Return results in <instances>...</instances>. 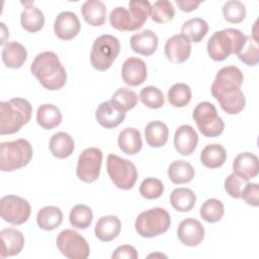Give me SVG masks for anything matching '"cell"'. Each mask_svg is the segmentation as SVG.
I'll return each instance as SVG.
<instances>
[{
    "instance_id": "obj_1",
    "label": "cell",
    "mask_w": 259,
    "mask_h": 259,
    "mask_svg": "<svg viewBox=\"0 0 259 259\" xmlns=\"http://www.w3.org/2000/svg\"><path fill=\"white\" fill-rule=\"evenodd\" d=\"M243 81V73L235 66L224 67L218 72L210 91L225 112L237 114L244 109L246 99L241 91Z\"/></svg>"
},
{
    "instance_id": "obj_2",
    "label": "cell",
    "mask_w": 259,
    "mask_h": 259,
    "mask_svg": "<svg viewBox=\"0 0 259 259\" xmlns=\"http://www.w3.org/2000/svg\"><path fill=\"white\" fill-rule=\"evenodd\" d=\"M31 74L48 90H59L67 82V73L54 52L38 54L30 65Z\"/></svg>"
},
{
    "instance_id": "obj_3",
    "label": "cell",
    "mask_w": 259,
    "mask_h": 259,
    "mask_svg": "<svg viewBox=\"0 0 259 259\" xmlns=\"http://www.w3.org/2000/svg\"><path fill=\"white\" fill-rule=\"evenodd\" d=\"M130 8L115 7L109 14L111 26L120 31H134L140 29L148 19L151 12V3L146 0H133Z\"/></svg>"
},
{
    "instance_id": "obj_4",
    "label": "cell",
    "mask_w": 259,
    "mask_h": 259,
    "mask_svg": "<svg viewBox=\"0 0 259 259\" xmlns=\"http://www.w3.org/2000/svg\"><path fill=\"white\" fill-rule=\"evenodd\" d=\"M31 104L24 98H12L0 102V134L17 133L31 117Z\"/></svg>"
},
{
    "instance_id": "obj_5",
    "label": "cell",
    "mask_w": 259,
    "mask_h": 259,
    "mask_svg": "<svg viewBox=\"0 0 259 259\" xmlns=\"http://www.w3.org/2000/svg\"><path fill=\"white\" fill-rule=\"evenodd\" d=\"M246 42V35L239 29L226 28L215 31L207 41L208 56L217 62L226 60L231 54L238 55Z\"/></svg>"
},
{
    "instance_id": "obj_6",
    "label": "cell",
    "mask_w": 259,
    "mask_h": 259,
    "mask_svg": "<svg viewBox=\"0 0 259 259\" xmlns=\"http://www.w3.org/2000/svg\"><path fill=\"white\" fill-rule=\"evenodd\" d=\"M32 147L27 140L18 139L0 144V169L14 171L26 166L32 159Z\"/></svg>"
},
{
    "instance_id": "obj_7",
    "label": "cell",
    "mask_w": 259,
    "mask_h": 259,
    "mask_svg": "<svg viewBox=\"0 0 259 259\" xmlns=\"http://www.w3.org/2000/svg\"><path fill=\"white\" fill-rule=\"evenodd\" d=\"M171 224L170 214L162 207H154L141 212L135 223L138 234L144 238H153L165 233Z\"/></svg>"
},
{
    "instance_id": "obj_8",
    "label": "cell",
    "mask_w": 259,
    "mask_h": 259,
    "mask_svg": "<svg viewBox=\"0 0 259 259\" xmlns=\"http://www.w3.org/2000/svg\"><path fill=\"white\" fill-rule=\"evenodd\" d=\"M120 51V44L117 37L111 34L98 36L90 52V62L97 71L108 70Z\"/></svg>"
},
{
    "instance_id": "obj_9",
    "label": "cell",
    "mask_w": 259,
    "mask_h": 259,
    "mask_svg": "<svg viewBox=\"0 0 259 259\" xmlns=\"http://www.w3.org/2000/svg\"><path fill=\"white\" fill-rule=\"evenodd\" d=\"M106 170L113 184L122 190H130L138 179V170L130 160L109 154L106 160Z\"/></svg>"
},
{
    "instance_id": "obj_10",
    "label": "cell",
    "mask_w": 259,
    "mask_h": 259,
    "mask_svg": "<svg viewBox=\"0 0 259 259\" xmlns=\"http://www.w3.org/2000/svg\"><path fill=\"white\" fill-rule=\"evenodd\" d=\"M192 118L204 137H219L224 132L225 123L218 115L215 106L210 102L203 101L198 103L193 110Z\"/></svg>"
},
{
    "instance_id": "obj_11",
    "label": "cell",
    "mask_w": 259,
    "mask_h": 259,
    "mask_svg": "<svg viewBox=\"0 0 259 259\" xmlns=\"http://www.w3.org/2000/svg\"><path fill=\"white\" fill-rule=\"evenodd\" d=\"M57 247L65 257L70 259H86L90 254L87 241L76 231L70 229L58 235Z\"/></svg>"
},
{
    "instance_id": "obj_12",
    "label": "cell",
    "mask_w": 259,
    "mask_h": 259,
    "mask_svg": "<svg viewBox=\"0 0 259 259\" xmlns=\"http://www.w3.org/2000/svg\"><path fill=\"white\" fill-rule=\"evenodd\" d=\"M31 212L29 202L17 195H5L0 200V215L3 221L18 226L24 224Z\"/></svg>"
},
{
    "instance_id": "obj_13",
    "label": "cell",
    "mask_w": 259,
    "mask_h": 259,
    "mask_svg": "<svg viewBox=\"0 0 259 259\" xmlns=\"http://www.w3.org/2000/svg\"><path fill=\"white\" fill-rule=\"evenodd\" d=\"M102 152L98 148L85 149L78 158L76 174L78 178L86 183L94 182L100 174Z\"/></svg>"
},
{
    "instance_id": "obj_14",
    "label": "cell",
    "mask_w": 259,
    "mask_h": 259,
    "mask_svg": "<svg viewBox=\"0 0 259 259\" xmlns=\"http://www.w3.org/2000/svg\"><path fill=\"white\" fill-rule=\"evenodd\" d=\"M95 117L101 126L105 128H113L123 121L125 118V111H123L113 100H107L97 107Z\"/></svg>"
},
{
    "instance_id": "obj_15",
    "label": "cell",
    "mask_w": 259,
    "mask_h": 259,
    "mask_svg": "<svg viewBox=\"0 0 259 259\" xmlns=\"http://www.w3.org/2000/svg\"><path fill=\"white\" fill-rule=\"evenodd\" d=\"M164 53L166 58L172 63L182 64L190 56L191 44L183 34H175L167 39Z\"/></svg>"
},
{
    "instance_id": "obj_16",
    "label": "cell",
    "mask_w": 259,
    "mask_h": 259,
    "mask_svg": "<svg viewBox=\"0 0 259 259\" xmlns=\"http://www.w3.org/2000/svg\"><path fill=\"white\" fill-rule=\"evenodd\" d=\"M81 24L74 12L63 11L61 12L54 23V30L56 35L63 40H70L77 36L80 32Z\"/></svg>"
},
{
    "instance_id": "obj_17",
    "label": "cell",
    "mask_w": 259,
    "mask_h": 259,
    "mask_svg": "<svg viewBox=\"0 0 259 259\" xmlns=\"http://www.w3.org/2000/svg\"><path fill=\"white\" fill-rule=\"evenodd\" d=\"M177 236L180 242L184 245L194 247L202 242L204 238V229L197 220L188 218L179 224Z\"/></svg>"
},
{
    "instance_id": "obj_18",
    "label": "cell",
    "mask_w": 259,
    "mask_h": 259,
    "mask_svg": "<svg viewBox=\"0 0 259 259\" xmlns=\"http://www.w3.org/2000/svg\"><path fill=\"white\" fill-rule=\"evenodd\" d=\"M121 77L128 86H138L147 78V67L143 60L131 57L126 59L121 68Z\"/></svg>"
},
{
    "instance_id": "obj_19",
    "label": "cell",
    "mask_w": 259,
    "mask_h": 259,
    "mask_svg": "<svg viewBox=\"0 0 259 259\" xmlns=\"http://www.w3.org/2000/svg\"><path fill=\"white\" fill-rule=\"evenodd\" d=\"M198 143V136L194 128L188 124L180 125L174 135V146L176 151L187 156L194 152Z\"/></svg>"
},
{
    "instance_id": "obj_20",
    "label": "cell",
    "mask_w": 259,
    "mask_h": 259,
    "mask_svg": "<svg viewBox=\"0 0 259 259\" xmlns=\"http://www.w3.org/2000/svg\"><path fill=\"white\" fill-rule=\"evenodd\" d=\"M1 258L14 256L21 252L24 245V237L14 228H5L0 232Z\"/></svg>"
},
{
    "instance_id": "obj_21",
    "label": "cell",
    "mask_w": 259,
    "mask_h": 259,
    "mask_svg": "<svg viewBox=\"0 0 259 259\" xmlns=\"http://www.w3.org/2000/svg\"><path fill=\"white\" fill-rule=\"evenodd\" d=\"M158 42L157 34L150 29H145L131 37L132 50L135 53L146 57L151 56L156 52Z\"/></svg>"
},
{
    "instance_id": "obj_22",
    "label": "cell",
    "mask_w": 259,
    "mask_h": 259,
    "mask_svg": "<svg viewBox=\"0 0 259 259\" xmlns=\"http://www.w3.org/2000/svg\"><path fill=\"white\" fill-rule=\"evenodd\" d=\"M27 59L25 48L17 41H9L4 45L2 50V61L7 68L18 69L22 67Z\"/></svg>"
},
{
    "instance_id": "obj_23",
    "label": "cell",
    "mask_w": 259,
    "mask_h": 259,
    "mask_svg": "<svg viewBox=\"0 0 259 259\" xmlns=\"http://www.w3.org/2000/svg\"><path fill=\"white\" fill-rule=\"evenodd\" d=\"M121 229L120 221L115 215L101 217L95 226V236L102 242H110L115 239Z\"/></svg>"
},
{
    "instance_id": "obj_24",
    "label": "cell",
    "mask_w": 259,
    "mask_h": 259,
    "mask_svg": "<svg viewBox=\"0 0 259 259\" xmlns=\"http://www.w3.org/2000/svg\"><path fill=\"white\" fill-rule=\"evenodd\" d=\"M233 170L247 179L256 177L259 171L257 156L250 152L239 154L233 162Z\"/></svg>"
},
{
    "instance_id": "obj_25",
    "label": "cell",
    "mask_w": 259,
    "mask_h": 259,
    "mask_svg": "<svg viewBox=\"0 0 259 259\" xmlns=\"http://www.w3.org/2000/svg\"><path fill=\"white\" fill-rule=\"evenodd\" d=\"M81 12L85 21L92 26H101L106 21V7L102 1H86L81 7Z\"/></svg>"
},
{
    "instance_id": "obj_26",
    "label": "cell",
    "mask_w": 259,
    "mask_h": 259,
    "mask_svg": "<svg viewBox=\"0 0 259 259\" xmlns=\"http://www.w3.org/2000/svg\"><path fill=\"white\" fill-rule=\"evenodd\" d=\"M119 149L126 155H135L142 149L143 142L140 132L135 127H126L118 135Z\"/></svg>"
},
{
    "instance_id": "obj_27",
    "label": "cell",
    "mask_w": 259,
    "mask_h": 259,
    "mask_svg": "<svg viewBox=\"0 0 259 259\" xmlns=\"http://www.w3.org/2000/svg\"><path fill=\"white\" fill-rule=\"evenodd\" d=\"M168 126L160 120H154L149 122L145 128L146 142L152 148L163 147L168 141Z\"/></svg>"
},
{
    "instance_id": "obj_28",
    "label": "cell",
    "mask_w": 259,
    "mask_h": 259,
    "mask_svg": "<svg viewBox=\"0 0 259 259\" xmlns=\"http://www.w3.org/2000/svg\"><path fill=\"white\" fill-rule=\"evenodd\" d=\"M74 141L70 135L64 132L55 134L50 140V151L54 157L65 159L74 151Z\"/></svg>"
},
{
    "instance_id": "obj_29",
    "label": "cell",
    "mask_w": 259,
    "mask_h": 259,
    "mask_svg": "<svg viewBox=\"0 0 259 259\" xmlns=\"http://www.w3.org/2000/svg\"><path fill=\"white\" fill-rule=\"evenodd\" d=\"M227 159V152L222 145L211 144L203 148L200 153V161L202 165L209 169L220 168Z\"/></svg>"
},
{
    "instance_id": "obj_30",
    "label": "cell",
    "mask_w": 259,
    "mask_h": 259,
    "mask_svg": "<svg viewBox=\"0 0 259 259\" xmlns=\"http://www.w3.org/2000/svg\"><path fill=\"white\" fill-rule=\"evenodd\" d=\"M63 222L62 210L53 205H48L38 210L36 223L38 227L45 231H52L58 228Z\"/></svg>"
},
{
    "instance_id": "obj_31",
    "label": "cell",
    "mask_w": 259,
    "mask_h": 259,
    "mask_svg": "<svg viewBox=\"0 0 259 259\" xmlns=\"http://www.w3.org/2000/svg\"><path fill=\"white\" fill-rule=\"evenodd\" d=\"M170 202L177 211H189L193 208L196 202V195L189 188H175L170 194Z\"/></svg>"
},
{
    "instance_id": "obj_32",
    "label": "cell",
    "mask_w": 259,
    "mask_h": 259,
    "mask_svg": "<svg viewBox=\"0 0 259 259\" xmlns=\"http://www.w3.org/2000/svg\"><path fill=\"white\" fill-rule=\"evenodd\" d=\"M36 121L45 130H52L62 121L60 109L53 104H41L36 111Z\"/></svg>"
},
{
    "instance_id": "obj_33",
    "label": "cell",
    "mask_w": 259,
    "mask_h": 259,
    "mask_svg": "<svg viewBox=\"0 0 259 259\" xmlns=\"http://www.w3.org/2000/svg\"><path fill=\"white\" fill-rule=\"evenodd\" d=\"M208 31L207 22L199 17L191 18L185 21L181 26V34H183L189 41L199 42L206 35Z\"/></svg>"
},
{
    "instance_id": "obj_34",
    "label": "cell",
    "mask_w": 259,
    "mask_h": 259,
    "mask_svg": "<svg viewBox=\"0 0 259 259\" xmlns=\"http://www.w3.org/2000/svg\"><path fill=\"white\" fill-rule=\"evenodd\" d=\"M21 26L28 32H36L40 30L45 24L44 13L32 4L25 6L20 15Z\"/></svg>"
},
{
    "instance_id": "obj_35",
    "label": "cell",
    "mask_w": 259,
    "mask_h": 259,
    "mask_svg": "<svg viewBox=\"0 0 259 259\" xmlns=\"http://www.w3.org/2000/svg\"><path fill=\"white\" fill-rule=\"evenodd\" d=\"M168 177L175 184L188 183L194 177V169L188 162L177 160L170 164L168 168Z\"/></svg>"
},
{
    "instance_id": "obj_36",
    "label": "cell",
    "mask_w": 259,
    "mask_h": 259,
    "mask_svg": "<svg viewBox=\"0 0 259 259\" xmlns=\"http://www.w3.org/2000/svg\"><path fill=\"white\" fill-rule=\"evenodd\" d=\"M69 220L74 228L85 230L91 225L93 213L89 206L85 204H77L71 209Z\"/></svg>"
},
{
    "instance_id": "obj_37",
    "label": "cell",
    "mask_w": 259,
    "mask_h": 259,
    "mask_svg": "<svg viewBox=\"0 0 259 259\" xmlns=\"http://www.w3.org/2000/svg\"><path fill=\"white\" fill-rule=\"evenodd\" d=\"M150 15L152 20L157 23H167L173 19L175 8L168 0H158L151 5Z\"/></svg>"
},
{
    "instance_id": "obj_38",
    "label": "cell",
    "mask_w": 259,
    "mask_h": 259,
    "mask_svg": "<svg viewBox=\"0 0 259 259\" xmlns=\"http://www.w3.org/2000/svg\"><path fill=\"white\" fill-rule=\"evenodd\" d=\"M167 97L174 107H184L191 100V89L185 83H176L168 90Z\"/></svg>"
},
{
    "instance_id": "obj_39",
    "label": "cell",
    "mask_w": 259,
    "mask_h": 259,
    "mask_svg": "<svg viewBox=\"0 0 259 259\" xmlns=\"http://www.w3.org/2000/svg\"><path fill=\"white\" fill-rule=\"evenodd\" d=\"M224 204L217 198H209L205 200L200 207L201 218L210 224L219 222L224 215Z\"/></svg>"
},
{
    "instance_id": "obj_40",
    "label": "cell",
    "mask_w": 259,
    "mask_h": 259,
    "mask_svg": "<svg viewBox=\"0 0 259 259\" xmlns=\"http://www.w3.org/2000/svg\"><path fill=\"white\" fill-rule=\"evenodd\" d=\"M241 62L247 66H255L259 62V47L258 41L252 35H246V42L241 52L238 54Z\"/></svg>"
},
{
    "instance_id": "obj_41",
    "label": "cell",
    "mask_w": 259,
    "mask_h": 259,
    "mask_svg": "<svg viewBox=\"0 0 259 259\" xmlns=\"http://www.w3.org/2000/svg\"><path fill=\"white\" fill-rule=\"evenodd\" d=\"M140 99L144 105L152 109L161 108L165 103L163 92L154 86H147L143 88L140 92Z\"/></svg>"
},
{
    "instance_id": "obj_42",
    "label": "cell",
    "mask_w": 259,
    "mask_h": 259,
    "mask_svg": "<svg viewBox=\"0 0 259 259\" xmlns=\"http://www.w3.org/2000/svg\"><path fill=\"white\" fill-rule=\"evenodd\" d=\"M224 18L230 23H241L246 16L244 4L238 0H231L225 3L223 7Z\"/></svg>"
},
{
    "instance_id": "obj_43",
    "label": "cell",
    "mask_w": 259,
    "mask_h": 259,
    "mask_svg": "<svg viewBox=\"0 0 259 259\" xmlns=\"http://www.w3.org/2000/svg\"><path fill=\"white\" fill-rule=\"evenodd\" d=\"M111 100H113L123 111H127L137 105L138 95L135 91L126 87H121L112 94Z\"/></svg>"
},
{
    "instance_id": "obj_44",
    "label": "cell",
    "mask_w": 259,
    "mask_h": 259,
    "mask_svg": "<svg viewBox=\"0 0 259 259\" xmlns=\"http://www.w3.org/2000/svg\"><path fill=\"white\" fill-rule=\"evenodd\" d=\"M164 192V185L161 180L149 177L143 180L140 186V193L146 199H157Z\"/></svg>"
},
{
    "instance_id": "obj_45",
    "label": "cell",
    "mask_w": 259,
    "mask_h": 259,
    "mask_svg": "<svg viewBox=\"0 0 259 259\" xmlns=\"http://www.w3.org/2000/svg\"><path fill=\"white\" fill-rule=\"evenodd\" d=\"M248 183L249 179L233 172L225 180V189L230 196L234 198H240L244 188Z\"/></svg>"
},
{
    "instance_id": "obj_46",
    "label": "cell",
    "mask_w": 259,
    "mask_h": 259,
    "mask_svg": "<svg viewBox=\"0 0 259 259\" xmlns=\"http://www.w3.org/2000/svg\"><path fill=\"white\" fill-rule=\"evenodd\" d=\"M241 197L249 205L257 207L259 205V186L257 183H248L244 188Z\"/></svg>"
},
{
    "instance_id": "obj_47",
    "label": "cell",
    "mask_w": 259,
    "mask_h": 259,
    "mask_svg": "<svg viewBox=\"0 0 259 259\" xmlns=\"http://www.w3.org/2000/svg\"><path fill=\"white\" fill-rule=\"evenodd\" d=\"M112 259L117 258H125V259H137L139 254L137 250L131 245H121L115 249V251L111 255Z\"/></svg>"
},
{
    "instance_id": "obj_48",
    "label": "cell",
    "mask_w": 259,
    "mask_h": 259,
    "mask_svg": "<svg viewBox=\"0 0 259 259\" xmlns=\"http://www.w3.org/2000/svg\"><path fill=\"white\" fill-rule=\"evenodd\" d=\"M176 4L178 8L184 12H190L195 9L200 4V1H193V0H176Z\"/></svg>"
},
{
    "instance_id": "obj_49",
    "label": "cell",
    "mask_w": 259,
    "mask_h": 259,
    "mask_svg": "<svg viewBox=\"0 0 259 259\" xmlns=\"http://www.w3.org/2000/svg\"><path fill=\"white\" fill-rule=\"evenodd\" d=\"M151 256H158L157 254H151V255H149V257H151ZM159 256H163V257H166L165 255H163V254H161V255H159Z\"/></svg>"
}]
</instances>
